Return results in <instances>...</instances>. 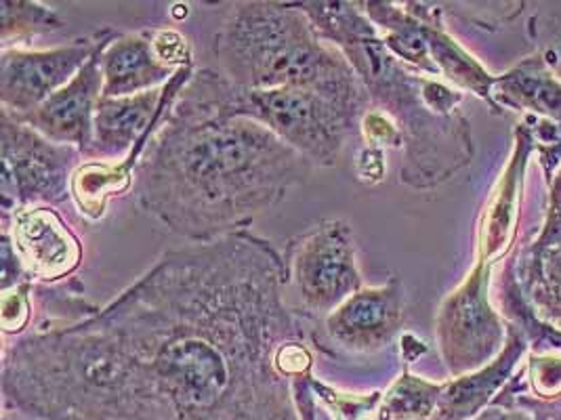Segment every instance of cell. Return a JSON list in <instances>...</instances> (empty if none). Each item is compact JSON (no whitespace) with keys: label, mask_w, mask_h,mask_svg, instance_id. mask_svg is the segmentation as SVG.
Instances as JSON below:
<instances>
[{"label":"cell","mask_w":561,"mask_h":420,"mask_svg":"<svg viewBox=\"0 0 561 420\" xmlns=\"http://www.w3.org/2000/svg\"><path fill=\"white\" fill-rule=\"evenodd\" d=\"M542 59H545V63H547L549 68H553L561 77V38H558L556 43H551V45L547 47Z\"/></svg>","instance_id":"obj_28"},{"label":"cell","mask_w":561,"mask_h":420,"mask_svg":"<svg viewBox=\"0 0 561 420\" xmlns=\"http://www.w3.org/2000/svg\"><path fill=\"white\" fill-rule=\"evenodd\" d=\"M103 49L95 52L77 77L53 93L45 104L18 120L55 143L75 145L84 156L93 137L95 109L103 97Z\"/></svg>","instance_id":"obj_13"},{"label":"cell","mask_w":561,"mask_h":420,"mask_svg":"<svg viewBox=\"0 0 561 420\" xmlns=\"http://www.w3.org/2000/svg\"><path fill=\"white\" fill-rule=\"evenodd\" d=\"M404 307L402 282L391 278L383 287L357 290L324 317V328L341 351L354 355L377 353L400 332Z\"/></svg>","instance_id":"obj_11"},{"label":"cell","mask_w":561,"mask_h":420,"mask_svg":"<svg viewBox=\"0 0 561 420\" xmlns=\"http://www.w3.org/2000/svg\"><path fill=\"white\" fill-rule=\"evenodd\" d=\"M213 52L219 72L240 89L366 93L345 55L318 34L297 2L233 4Z\"/></svg>","instance_id":"obj_4"},{"label":"cell","mask_w":561,"mask_h":420,"mask_svg":"<svg viewBox=\"0 0 561 420\" xmlns=\"http://www.w3.org/2000/svg\"><path fill=\"white\" fill-rule=\"evenodd\" d=\"M153 51L158 59L175 70L192 66V47L190 40L178 30H152Z\"/></svg>","instance_id":"obj_26"},{"label":"cell","mask_w":561,"mask_h":420,"mask_svg":"<svg viewBox=\"0 0 561 420\" xmlns=\"http://www.w3.org/2000/svg\"><path fill=\"white\" fill-rule=\"evenodd\" d=\"M30 280L11 290H2L0 299V328L4 337L20 335L30 322Z\"/></svg>","instance_id":"obj_24"},{"label":"cell","mask_w":561,"mask_h":420,"mask_svg":"<svg viewBox=\"0 0 561 420\" xmlns=\"http://www.w3.org/2000/svg\"><path fill=\"white\" fill-rule=\"evenodd\" d=\"M286 284L249 230L167 250L100 312L4 342V399L51 420H299L276 366L306 339Z\"/></svg>","instance_id":"obj_1"},{"label":"cell","mask_w":561,"mask_h":420,"mask_svg":"<svg viewBox=\"0 0 561 420\" xmlns=\"http://www.w3.org/2000/svg\"><path fill=\"white\" fill-rule=\"evenodd\" d=\"M313 164L267 127L231 116L192 80L135 166V196L192 242L247 230L306 184Z\"/></svg>","instance_id":"obj_2"},{"label":"cell","mask_w":561,"mask_h":420,"mask_svg":"<svg viewBox=\"0 0 561 420\" xmlns=\"http://www.w3.org/2000/svg\"><path fill=\"white\" fill-rule=\"evenodd\" d=\"M192 82L231 116L267 127L313 166H336L347 139L370 109L368 93L320 89L251 91L231 84L219 70H201Z\"/></svg>","instance_id":"obj_5"},{"label":"cell","mask_w":561,"mask_h":420,"mask_svg":"<svg viewBox=\"0 0 561 420\" xmlns=\"http://www.w3.org/2000/svg\"><path fill=\"white\" fill-rule=\"evenodd\" d=\"M118 34L103 27L70 45L49 51L2 49L0 52V102L2 112L22 118L45 104L53 93L66 86L84 63L110 45Z\"/></svg>","instance_id":"obj_10"},{"label":"cell","mask_w":561,"mask_h":420,"mask_svg":"<svg viewBox=\"0 0 561 420\" xmlns=\"http://www.w3.org/2000/svg\"><path fill=\"white\" fill-rule=\"evenodd\" d=\"M359 131L364 135L366 148H375V150H383V148H398L404 150V137L400 129L396 127V122L375 107H370L362 122H359Z\"/></svg>","instance_id":"obj_25"},{"label":"cell","mask_w":561,"mask_h":420,"mask_svg":"<svg viewBox=\"0 0 561 420\" xmlns=\"http://www.w3.org/2000/svg\"><path fill=\"white\" fill-rule=\"evenodd\" d=\"M2 214L26 207L61 205L72 196V177L82 152L34 131L2 112Z\"/></svg>","instance_id":"obj_6"},{"label":"cell","mask_w":561,"mask_h":420,"mask_svg":"<svg viewBox=\"0 0 561 420\" xmlns=\"http://www.w3.org/2000/svg\"><path fill=\"white\" fill-rule=\"evenodd\" d=\"M135 182V171L125 162L84 160L72 177V198L82 217L100 221L105 217L107 200L125 194Z\"/></svg>","instance_id":"obj_18"},{"label":"cell","mask_w":561,"mask_h":420,"mask_svg":"<svg viewBox=\"0 0 561 420\" xmlns=\"http://www.w3.org/2000/svg\"><path fill=\"white\" fill-rule=\"evenodd\" d=\"M194 74V68L187 66L160 89L130 97H102L95 109L93 137L84 160L125 162L135 171L148 143Z\"/></svg>","instance_id":"obj_8"},{"label":"cell","mask_w":561,"mask_h":420,"mask_svg":"<svg viewBox=\"0 0 561 420\" xmlns=\"http://www.w3.org/2000/svg\"><path fill=\"white\" fill-rule=\"evenodd\" d=\"M309 383L318 397L331 408L334 420H368L381 401V394L377 392L370 395L341 394L322 383H316V381H309Z\"/></svg>","instance_id":"obj_23"},{"label":"cell","mask_w":561,"mask_h":420,"mask_svg":"<svg viewBox=\"0 0 561 420\" xmlns=\"http://www.w3.org/2000/svg\"><path fill=\"white\" fill-rule=\"evenodd\" d=\"M528 284L536 305L547 310L556 324H561V242L533 253Z\"/></svg>","instance_id":"obj_22"},{"label":"cell","mask_w":561,"mask_h":420,"mask_svg":"<svg viewBox=\"0 0 561 420\" xmlns=\"http://www.w3.org/2000/svg\"><path fill=\"white\" fill-rule=\"evenodd\" d=\"M476 420H499V415H494V412H485V415H482L480 419Z\"/></svg>","instance_id":"obj_29"},{"label":"cell","mask_w":561,"mask_h":420,"mask_svg":"<svg viewBox=\"0 0 561 420\" xmlns=\"http://www.w3.org/2000/svg\"><path fill=\"white\" fill-rule=\"evenodd\" d=\"M522 164H524V160H522V145H519L517 158L511 164L510 173L499 184V189L484 212L482 228H480V261L492 262L510 248L513 219L517 212Z\"/></svg>","instance_id":"obj_19"},{"label":"cell","mask_w":561,"mask_h":420,"mask_svg":"<svg viewBox=\"0 0 561 420\" xmlns=\"http://www.w3.org/2000/svg\"><path fill=\"white\" fill-rule=\"evenodd\" d=\"M444 385L402 372L400 378L381 395V401L368 420H432Z\"/></svg>","instance_id":"obj_20"},{"label":"cell","mask_w":561,"mask_h":420,"mask_svg":"<svg viewBox=\"0 0 561 420\" xmlns=\"http://www.w3.org/2000/svg\"><path fill=\"white\" fill-rule=\"evenodd\" d=\"M64 27L61 18L41 2L2 0L0 2V40L2 49H11L13 43L30 40L32 36L57 32Z\"/></svg>","instance_id":"obj_21"},{"label":"cell","mask_w":561,"mask_h":420,"mask_svg":"<svg viewBox=\"0 0 561 420\" xmlns=\"http://www.w3.org/2000/svg\"><path fill=\"white\" fill-rule=\"evenodd\" d=\"M318 34L345 55L362 80L370 107L387 114L404 137L402 182L430 189L471 158V137L459 116H439L427 105L425 84L385 47L383 36L357 2H297Z\"/></svg>","instance_id":"obj_3"},{"label":"cell","mask_w":561,"mask_h":420,"mask_svg":"<svg viewBox=\"0 0 561 420\" xmlns=\"http://www.w3.org/2000/svg\"><path fill=\"white\" fill-rule=\"evenodd\" d=\"M410 11L419 18L423 34L427 40V47L432 52L435 68L442 77L457 82L462 89L473 91L485 102L492 104V86L494 79L488 77L484 70L476 63L473 57L460 49L459 45L450 38V34L444 30L439 22V9H430L419 2H409Z\"/></svg>","instance_id":"obj_17"},{"label":"cell","mask_w":561,"mask_h":420,"mask_svg":"<svg viewBox=\"0 0 561 420\" xmlns=\"http://www.w3.org/2000/svg\"><path fill=\"white\" fill-rule=\"evenodd\" d=\"M501 420H528V419H524V417H519V415H507V417H501Z\"/></svg>","instance_id":"obj_30"},{"label":"cell","mask_w":561,"mask_h":420,"mask_svg":"<svg viewBox=\"0 0 561 420\" xmlns=\"http://www.w3.org/2000/svg\"><path fill=\"white\" fill-rule=\"evenodd\" d=\"M288 284L309 315L332 314L364 289L357 262L356 236L347 221L327 219L288 246L284 259Z\"/></svg>","instance_id":"obj_7"},{"label":"cell","mask_w":561,"mask_h":420,"mask_svg":"<svg viewBox=\"0 0 561 420\" xmlns=\"http://www.w3.org/2000/svg\"><path fill=\"white\" fill-rule=\"evenodd\" d=\"M524 349L526 339H522L517 328H511L507 347L490 366L459 376L442 387L434 420H471L482 412L492 401V395L510 378L511 370L522 358Z\"/></svg>","instance_id":"obj_15"},{"label":"cell","mask_w":561,"mask_h":420,"mask_svg":"<svg viewBox=\"0 0 561 420\" xmlns=\"http://www.w3.org/2000/svg\"><path fill=\"white\" fill-rule=\"evenodd\" d=\"M494 102L519 112L530 109L553 118L561 127V84L553 79L549 66L540 57H530L505 77L494 79L492 104Z\"/></svg>","instance_id":"obj_16"},{"label":"cell","mask_w":561,"mask_h":420,"mask_svg":"<svg viewBox=\"0 0 561 420\" xmlns=\"http://www.w3.org/2000/svg\"><path fill=\"white\" fill-rule=\"evenodd\" d=\"M103 97H130L164 86L179 70L153 51L152 30L118 34L102 52Z\"/></svg>","instance_id":"obj_14"},{"label":"cell","mask_w":561,"mask_h":420,"mask_svg":"<svg viewBox=\"0 0 561 420\" xmlns=\"http://www.w3.org/2000/svg\"><path fill=\"white\" fill-rule=\"evenodd\" d=\"M488 284L490 262L478 261L437 314L439 353L448 372L457 378L484 368L505 337L501 319L490 305Z\"/></svg>","instance_id":"obj_9"},{"label":"cell","mask_w":561,"mask_h":420,"mask_svg":"<svg viewBox=\"0 0 561 420\" xmlns=\"http://www.w3.org/2000/svg\"><path fill=\"white\" fill-rule=\"evenodd\" d=\"M357 175L366 184H379L385 175L383 150L366 148L357 162Z\"/></svg>","instance_id":"obj_27"},{"label":"cell","mask_w":561,"mask_h":420,"mask_svg":"<svg viewBox=\"0 0 561 420\" xmlns=\"http://www.w3.org/2000/svg\"><path fill=\"white\" fill-rule=\"evenodd\" d=\"M4 234L27 278L57 282L72 276L82 261V246L51 207H26L2 214Z\"/></svg>","instance_id":"obj_12"}]
</instances>
